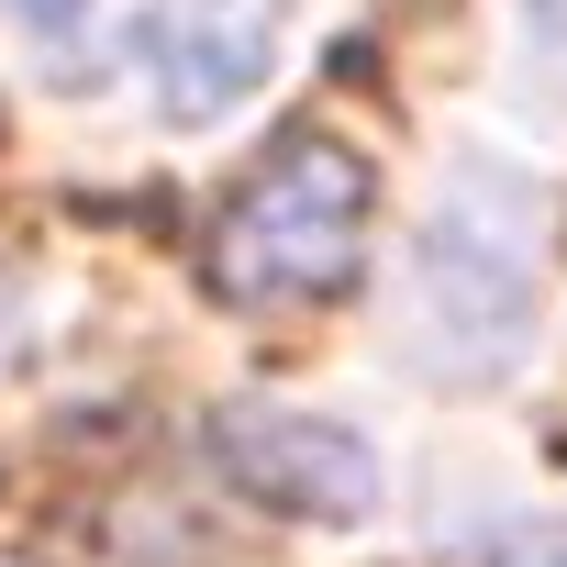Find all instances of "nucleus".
Returning <instances> with one entry per match:
<instances>
[{"label":"nucleus","mask_w":567,"mask_h":567,"mask_svg":"<svg viewBox=\"0 0 567 567\" xmlns=\"http://www.w3.org/2000/svg\"><path fill=\"white\" fill-rule=\"evenodd\" d=\"M12 323H23V278L0 267V346H12Z\"/></svg>","instance_id":"5"},{"label":"nucleus","mask_w":567,"mask_h":567,"mask_svg":"<svg viewBox=\"0 0 567 567\" xmlns=\"http://www.w3.org/2000/svg\"><path fill=\"white\" fill-rule=\"evenodd\" d=\"M56 79H112L134 68L167 123H223L267 79L278 0H0Z\"/></svg>","instance_id":"1"},{"label":"nucleus","mask_w":567,"mask_h":567,"mask_svg":"<svg viewBox=\"0 0 567 567\" xmlns=\"http://www.w3.org/2000/svg\"><path fill=\"white\" fill-rule=\"evenodd\" d=\"M212 456H223V478H234L245 501L301 512V523H357V512L379 501V456H368L346 423L290 412V401H234V412L212 423Z\"/></svg>","instance_id":"3"},{"label":"nucleus","mask_w":567,"mask_h":567,"mask_svg":"<svg viewBox=\"0 0 567 567\" xmlns=\"http://www.w3.org/2000/svg\"><path fill=\"white\" fill-rule=\"evenodd\" d=\"M368 156L346 134H290L223 212H212V290L234 312H323L357 290L368 234Z\"/></svg>","instance_id":"2"},{"label":"nucleus","mask_w":567,"mask_h":567,"mask_svg":"<svg viewBox=\"0 0 567 567\" xmlns=\"http://www.w3.org/2000/svg\"><path fill=\"white\" fill-rule=\"evenodd\" d=\"M523 12H534V34H545V45L567 56V0H523Z\"/></svg>","instance_id":"4"}]
</instances>
